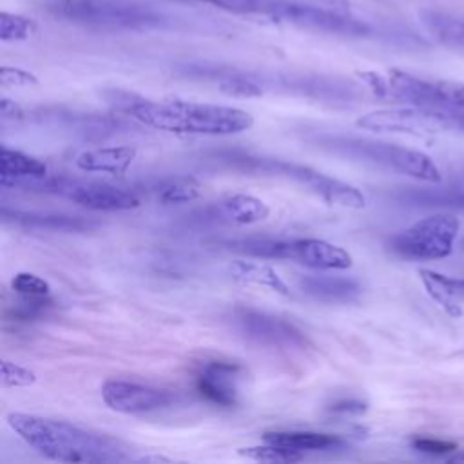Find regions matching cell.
Segmentation results:
<instances>
[{
  "mask_svg": "<svg viewBox=\"0 0 464 464\" xmlns=\"http://www.w3.org/2000/svg\"><path fill=\"white\" fill-rule=\"evenodd\" d=\"M102 399L112 411L138 415L169 408L176 401V393L134 381L109 379L102 386Z\"/></svg>",
  "mask_w": 464,
  "mask_h": 464,
  "instance_id": "30bf717a",
  "label": "cell"
},
{
  "mask_svg": "<svg viewBox=\"0 0 464 464\" xmlns=\"http://www.w3.org/2000/svg\"><path fill=\"white\" fill-rule=\"evenodd\" d=\"M141 462H170V459H167V457H161V455H145V457H141L140 459Z\"/></svg>",
  "mask_w": 464,
  "mask_h": 464,
  "instance_id": "d6a6232c",
  "label": "cell"
},
{
  "mask_svg": "<svg viewBox=\"0 0 464 464\" xmlns=\"http://www.w3.org/2000/svg\"><path fill=\"white\" fill-rule=\"evenodd\" d=\"M136 156L138 150L132 145L96 147L80 152L74 160V165L82 172H102L120 178L129 170Z\"/></svg>",
  "mask_w": 464,
  "mask_h": 464,
  "instance_id": "5bb4252c",
  "label": "cell"
},
{
  "mask_svg": "<svg viewBox=\"0 0 464 464\" xmlns=\"http://www.w3.org/2000/svg\"><path fill=\"white\" fill-rule=\"evenodd\" d=\"M355 125L373 132H399L417 138H428L444 130L455 129V120L440 111L424 109L417 105L390 107L366 112L357 118Z\"/></svg>",
  "mask_w": 464,
  "mask_h": 464,
  "instance_id": "52a82bcc",
  "label": "cell"
},
{
  "mask_svg": "<svg viewBox=\"0 0 464 464\" xmlns=\"http://www.w3.org/2000/svg\"><path fill=\"white\" fill-rule=\"evenodd\" d=\"M223 7L232 13L257 14L330 34L364 36L370 33L368 24L335 7L324 9L319 5L299 4L290 0H223Z\"/></svg>",
  "mask_w": 464,
  "mask_h": 464,
  "instance_id": "3957f363",
  "label": "cell"
},
{
  "mask_svg": "<svg viewBox=\"0 0 464 464\" xmlns=\"http://www.w3.org/2000/svg\"><path fill=\"white\" fill-rule=\"evenodd\" d=\"M0 83L2 87H34L38 85V78L25 69L4 65L0 69Z\"/></svg>",
  "mask_w": 464,
  "mask_h": 464,
  "instance_id": "83f0119b",
  "label": "cell"
},
{
  "mask_svg": "<svg viewBox=\"0 0 464 464\" xmlns=\"http://www.w3.org/2000/svg\"><path fill=\"white\" fill-rule=\"evenodd\" d=\"M388 82H390V96L402 100L410 105L444 112L440 80L430 82V80L417 78L410 72L392 69L388 72Z\"/></svg>",
  "mask_w": 464,
  "mask_h": 464,
  "instance_id": "4fadbf2b",
  "label": "cell"
},
{
  "mask_svg": "<svg viewBox=\"0 0 464 464\" xmlns=\"http://www.w3.org/2000/svg\"><path fill=\"white\" fill-rule=\"evenodd\" d=\"M357 76L370 87V91L381 98L390 96V82L375 71H359Z\"/></svg>",
  "mask_w": 464,
  "mask_h": 464,
  "instance_id": "f546056e",
  "label": "cell"
},
{
  "mask_svg": "<svg viewBox=\"0 0 464 464\" xmlns=\"http://www.w3.org/2000/svg\"><path fill=\"white\" fill-rule=\"evenodd\" d=\"M411 446L422 453H433V455H440V453L457 450L455 442H448V440H440V439H433V437H415L411 440Z\"/></svg>",
  "mask_w": 464,
  "mask_h": 464,
  "instance_id": "f1b7e54d",
  "label": "cell"
},
{
  "mask_svg": "<svg viewBox=\"0 0 464 464\" xmlns=\"http://www.w3.org/2000/svg\"><path fill=\"white\" fill-rule=\"evenodd\" d=\"M34 33L33 20L13 14V13H2L0 14V38L4 42H24L29 40Z\"/></svg>",
  "mask_w": 464,
  "mask_h": 464,
  "instance_id": "d4e9b609",
  "label": "cell"
},
{
  "mask_svg": "<svg viewBox=\"0 0 464 464\" xmlns=\"http://www.w3.org/2000/svg\"><path fill=\"white\" fill-rule=\"evenodd\" d=\"M314 270H346L353 259L348 250L317 237L288 239V257Z\"/></svg>",
  "mask_w": 464,
  "mask_h": 464,
  "instance_id": "7c38bea8",
  "label": "cell"
},
{
  "mask_svg": "<svg viewBox=\"0 0 464 464\" xmlns=\"http://www.w3.org/2000/svg\"><path fill=\"white\" fill-rule=\"evenodd\" d=\"M47 178V165L22 150L2 145L0 149V185L18 187L20 183Z\"/></svg>",
  "mask_w": 464,
  "mask_h": 464,
  "instance_id": "ac0fdd59",
  "label": "cell"
},
{
  "mask_svg": "<svg viewBox=\"0 0 464 464\" xmlns=\"http://www.w3.org/2000/svg\"><path fill=\"white\" fill-rule=\"evenodd\" d=\"M265 442L285 446L299 453L304 451H323L343 446V440L337 435L319 433V431H303V430H272L263 433Z\"/></svg>",
  "mask_w": 464,
  "mask_h": 464,
  "instance_id": "d6986e66",
  "label": "cell"
},
{
  "mask_svg": "<svg viewBox=\"0 0 464 464\" xmlns=\"http://www.w3.org/2000/svg\"><path fill=\"white\" fill-rule=\"evenodd\" d=\"M201 196V183L192 176H178L165 181L158 190V199L165 205L190 203Z\"/></svg>",
  "mask_w": 464,
  "mask_h": 464,
  "instance_id": "603a6c76",
  "label": "cell"
},
{
  "mask_svg": "<svg viewBox=\"0 0 464 464\" xmlns=\"http://www.w3.org/2000/svg\"><path fill=\"white\" fill-rule=\"evenodd\" d=\"M301 292L321 303H352L361 295V285L337 276H303L297 281Z\"/></svg>",
  "mask_w": 464,
  "mask_h": 464,
  "instance_id": "e0dca14e",
  "label": "cell"
},
{
  "mask_svg": "<svg viewBox=\"0 0 464 464\" xmlns=\"http://www.w3.org/2000/svg\"><path fill=\"white\" fill-rule=\"evenodd\" d=\"M459 230L460 221L457 216L444 212L431 214L395 236L392 248L406 259H442L451 254Z\"/></svg>",
  "mask_w": 464,
  "mask_h": 464,
  "instance_id": "8992f818",
  "label": "cell"
},
{
  "mask_svg": "<svg viewBox=\"0 0 464 464\" xmlns=\"http://www.w3.org/2000/svg\"><path fill=\"white\" fill-rule=\"evenodd\" d=\"M236 330L248 341L279 350L304 348L306 335L290 321L254 308H237L232 314Z\"/></svg>",
  "mask_w": 464,
  "mask_h": 464,
  "instance_id": "9c48e42d",
  "label": "cell"
},
{
  "mask_svg": "<svg viewBox=\"0 0 464 464\" xmlns=\"http://www.w3.org/2000/svg\"><path fill=\"white\" fill-rule=\"evenodd\" d=\"M11 288L20 297H27V299H42L51 294V285L44 277H40L33 272L14 274L11 279Z\"/></svg>",
  "mask_w": 464,
  "mask_h": 464,
  "instance_id": "484cf974",
  "label": "cell"
},
{
  "mask_svg": "<svg viewBox=\"0 0 464 464\" xmlns=\"http://www.w3.org/2000/svg\"><path fill=\"white\" fill-rule=\"evenodd\" d=\"M366 402L362 401H357V399H344V401H339L335 402L330 411L332 413H341V415H359V413H364L366 411Z\"/></svg>",
  "mask_w": 464,
  "mask_h": 464,
  "instance_id": "4dcf8cb0",
  "label": "cell"
},
{
  "mask_svg": "<svg viewBox=\"0 0 464 464\" xmlns=\"http://www.w3.org/2000/svg\"><path fill=\"white\" fill-rule=\"evenodd\" d=\"M105 98L118 111L145 127L174 134L228 136L248 130L254 125L250 112L216 103H198L187 100L154 102L127 91H107Z\"/></svg>",
  "mask_w": 464,
  "mask_h": 464,
  "instance_id": "6da1fadb",
  "label": "cell"
},
{
  "mask_svg": "<svg viewBox=\"0 0 464 464\" xmlns=\"http://www.w3.org/2000/svg\"><path fill=\"white\" fill-rule=\"evenodd\" d=\"M245 368L228 361H212L205 364L198 375V392L210 402L232 408L239 401V388Z\"/></svg>",
  "mask_w": 464,
  "mask_h": 464,
  "instance_id": "8fae6325",
  "label": "cell"
},
{
  "mask_svg": "<svg viewBox=\"0 0 464 464\" xmlns=\"http://www.w3.org/2000/svg\"><path fill=\"white\" fill-rule=\"evenodd\" d=\"M237 453L257 462H276V464L299 462L304 457V453H299L295 450L277 446L272 442H265L263 446H246V448H241Z\"/></svg>",
  "mask_w": 464,
  "mask_h": 464,
  "instance_id": "cb8c5ba5",
  "label": "cell"
},
{
  "mask_svg": "<svg viewBox=\"0 0 464 464\" xmlns=\"http://www.w3.org/2000/svg\"><path fill=\"white\" fill-rule=\"evenodd\" d=\"M219 210L228 221L237 225H252L265 221L270 214V207L252 194H232L219 203Z\"/></svg>",
  "mask_w": 464,
  "mask_h": 464,
  "instance_id": "44dd1931",
  "label": "cell"
},
{
  "mask_svg": "<svg viewBox=\"0 0 464 464\" xmlns=\"http://www.w3.org/2000/svg\"><path fill=\"white\" fill-rule=\"evenodd\" d=\"M24 187H42V190L45 192H60L89 210L118 212L140 207V198L134 192L105 181H71L44 178L27 181Z\"/></svg>",
  "mask_w": 464,
  "mask_h": 464,
  "instance_id": "ba28073f",
  "label": "cell"
},
{
  "mask_svg": "<svg viewBox=\"0 0 464 464\" xmlns=\"http://www.w3.org/2000/svg\"><path fill=\"white\" fill-rule=\"evenodd\" d=\"M5 420L25 444L51 460L85 464L129 460L127 444L96 430L22 411L7 413Z\"/></svg>",
  "mask_w": 464,
  "mask_h": 464,
  "instance_id": "7a4b0ae2",
  "label": "cell"
},
{
  "mask_svg": "<svg viewBox=\"0 0 464 464\" xmlns=\"http://www.w3.org/2000/svg\"><path fill=\"white\" fill-rule=\"evenodd\" d=\"M58 18L103 29H158L169 16L134 0H63L51 5Z\"/></svg>",
  "mask_w": 464,
  "mask_h": 464,
  "instance_id": "5b68a950",
  "label": "cell"
},
{
  "mask_svg": "<svg viewBox=\"0 0 464 464\" xmlns=\"http://www.w3.org/2000/svg\"><path fill=\"white\" fill-rule=\"evenodd\" d=\"M0 116L4 121H18L24 118V109L16 102H13L9 98H2L0 100Z\"/></svg>",
  "mask_w": 464,
  "mask_h": 464,
  "instance_id": "1f68e13d",
  "label": "cell"
},
{
  "mask_svg": "<svg viewBox=\"0 0 464 464\" xmlns=\"http://www.w3.org/2000/svg\"><path fill=\"white\" fill-rule=\"evenodd\" d=\"M419 277L428 295L451 317L464 315V279L420 268Z\"/></svg>",
  "mask_w": 464,
  "mask_h": 464,
  "instance_id": "2e32d148",
  "label": "cell"
},
{
  "mask_svg": "<svg viewBox=\"0 0 464 464\" xmlns=\"http://www.w3.org/2000/svg\"><path fill=\"white\" fill-rule=\"evenodd\" d=\"M0 377L5 388H27L36 382V373L33 370L7 359L0 364Z\"/></svg>",
  "mask_w": 464,
  "mask_h": 464,
  "instance_id": "4316f807",
  "label": "cell"
},
{
  "mask_svg": "<svg viewBox=\"0 0 464 464\" xmlns=\"http://www.w3.org/2000/svg\"><path fill=\"white\" fill-rule=\"evenodd\" d=\"M2 218L5 223H14L27 228H44V230H60V232H82L89 230L96 223L71 214L56 212H34V210H9L2 207Z\"/></svg>",
  "mask_w": 464,
  "mask_h": 464,
  "instance_id": "9a60e30c",
  "label": "cell"
},
{
  "mask_svg": "<svg viewBox=\"0 0 464 464\" xmlns=\"http://www.w3.org/2000/svg\"><path fill=\"white\" fill-rule=\"evenodd\" d=\"M450 462H464V451L455 453V455L450 459Z\"/></svg>",
  "mask_w": 464,
  "mask_h": 464,
  "instance_id": "836d02e7",
  "label": "cell"
},
{
  "mask_svg": "<svg viewBox=\"0 0 464 464\" xmlns=\"http://www.w3.org/2000/svg\"><path fill=\"white\" fill-rule=\"evenodd\" d=\"M230 274L234 279L256 286H265L272 292L281 295H290L286 283L279 277V274L263 261H246V259H234L230 265Z\"/></svg>",
  "mask_w": 464,
  "mask_h": 464,
  "instance_id": "ffe728a7",
  "label": "cell"
},
{
  "mask_svg": "<svg viewBox=\"0 0 464 464\" xmlns=\"http://www.w3.org/2000/svg\"><path fill=\"white\" fill-rule=\"evenodd\" d=\"M420 20L426 31L440 44L455 49H464V20L448 13L426 9L420 11Z\"/></svg>",
  "mask_w": 464,
  "mask_h": 464,
  "instance_id": "7402d4cb",
  "label": "cell"
},
{
  "mask_svg": "<svg viewBox=\"0 0 464 464\" xmlns=\"http://www.w3.org/2000/svg\"><path fill=\"white\" fill-rule=\"evenodd\" d=\"M319 143L335 154H343V156L368 161L379 167H386L426 183L442 181V174L439 167L428 154L399 143H388V141H377V140H366V138H346V136H326V138H321Z\"/></svg>",
  "mask_w": 464,
  "mask_h": 464,
  "instance_id": "277c9868",
  "label": "cell"
}]
</instances>
